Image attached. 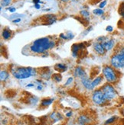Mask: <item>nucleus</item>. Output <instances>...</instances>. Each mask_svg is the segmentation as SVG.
<instances>
[{
	"label": "nucleus",
	"mask_w": 124,
	"mask_h": 125,
	"mask_svg": "<svg viewBox=\"0 0 124 125\" xmlns=\"http://www.w3.org/2000/svg\"><path fill=\"white\" fill-rule=\"evenodd\" d=\"M103 74L107 81L109 83H115L117 81V75L116 73V71L110 66H105L103 69Z\"/></svg>",
	"instance_id": "20e7f679"
},
{
	"label": "nucleus",
	"mask_w": 124,
	"mask_h": 125,
	"mask_svg": "<svg viewBox=\"0 0 124 125\" xmlns=\"http://www.w3.org/2000/svg\"><path fill=\"white\" fill-rule=\"evenodd\" d=\"M71 115H72V112H71V111H70V112H68V113H67V114H66V116L68 117V118L71 117Z\"/></svg>",
	"instance_id": "cd10ccee"
},
{
	"label": "nucleus",
	"mask_w": 124,
	"mask_h": 125,
	"mask_svg": "<svg viewBox=\"0 0 124 125\" xmlns=\"http://www.w3.org/2000/svg\"><path fill=\"white\" fill-rule=\"evenodd\" d=\"M54 46V41H51L48 37H43L37 39L32 43L30 47V50L35 54H43Z\"/></svg>",
	"instance_id": "f257e3e1"
},
{
	"label": "nucleus",
	"mask_w": 124,
	"mask_h": 125,
	"mask_svg": "<svg viewBox=\"0 0 124 125\" xmlns=\"http://www.w3.org/2000/svg\"><path fill=\"white\" fill-rule=\"evenodd\" d=\"M101 90L103 91L106 100H112L116 96V92L115 89L113 87V85L109 84L105 85Z\"/></svg>",
	"instance_id": "39448f33"
},
{
	"label": "nucleus",
	"mask_w": 124,
	"mask_h": 125,
	"mask_svg": "<svg viewBox=\"0 0 124 125\" xmlns=\"http://www.w3.org/2000/svg\"><path fill=\"white\" fill-rule=\"evenodd\" d=\"M92 100L95 104H102L106 101V98L104 97V95L102 90H96L93 94Z\"/></svg>",
	"instance_id": "423d86ee"
},
{
	"label": "nucleus",
	"mask_w": 124,
	"mask_h": 125,
	"mask_svg": "<svg viewBox=\"0 0 124 125\" xmlns=\"http://www.w3.org/2000/svg\"><path fill=\"white\" fill-rule=\"evenodd\" d=\"M8 10L10 11L11 12H15L16 11V8L14 7H9V8H8Z\"/></svg>",
	"instance_id": "a878e982"
},
{
	"label": "nucleus",
	"mask_w": 124,
	"mask_h": 125,
	"mask_svg": "<svg viewBox=\"0 0 124 125\" xmlns=\"http://www.w3.org/2000/svg\"><path fill=\"white\" fill-rule=\"evenodd\" d=\"M22 19L20 18H15L14 20H12V22L13 23H18V22H20L21 21Z\"/></svg>",
	"instance_id": "bb28decb"
},
{
	"label": "nucleus",
	"mask_w": 124,
	"mask_h": 125,
	"mask_svg": "<svg viewBox=\"0 0 124 125\" xmlns=\"http://www.w3.org/2000/svg\"><path fill=\"white\" fill-rule=\"evenodd\" d=\"M72 1H75V0H72Z\"/></svg>",
	"instance_id": "72a5a7b5"
},
{
	"label": "nucleus",
	"mask_w": 124,
	"mask_h": 125,
	"mask_svg": "<svg viewBox=\"0 0 124 125\" xmlns=\"http://www.w3.org/2000/svg\"><path fill=\"white\" fill-rule=\"evenodd\" d=\"M72 81H73V77H70V78L68 79V82H66L65 85H68L70 84L71 83H72Z\"/></svg>",
	"instance_id": "b1692460"
},
{
	"label": "nucleus",
	"mask_w": 124,
	"mask_h": 125,
	"mask_svg": "<svg viewBox=\"0 0 124 125\" xmlns=\"http://www.w3.org/2000/svg\"><path fill=\"white\" fill-rule=\"evenodd\" d=\"M106 5H107V1H106V0H104V1H103L101 4H100V8L102 9L103 8L105 7V6H106Z\"/></svg>",
	"instance_id": "5701e85b"
},
{
	"label": "nucleus",
	"mask_w": 124,
	"mask_h": 125,
	"mask_svg": "<svg viewBox=\"0 0 124 125\" xmlns=\"http://www.w3.org/2000/svg\"><path fill=\"white\" fill-rule=\"evenodd\" d=\"M35 8H37V9H39V8H41V6H40L39 4H35Z\"/></svg>",
	"instance_id": "c756f323"
},
{
	"label": "nucleus",
	"mask_w": 124,
	"mask_h": 125,
	"mask_svg": "<svg viewBox=\"0 0 124 125\" xmlns=\"http://www.w3.org/2000/svg\"><path fill=\"white\" fill-rule=\"evenodd\" d=\"M2 37L4 39H8V38H10L11 37V31H8V29H4L3 31H2Z\"/></svg>",
	"instance_id": "2eb2a0df"
},
{
	"label": "nucleus",
	"mask_w": 124,
	"mask_h": 125,
	"mask_svg": "<svg viewBox=\"0 0 124 125\" xmlns=\"http://www.w3.org/2000/svg\"><path fill=\"white\" fill-rule=\"evenodd\" d=\"M93 13L96 15H102L104 13V12L102 10L101 8H97V9H94V10L93 11Z\"/></svg>",
	"instance_id": "aec40b11"
},
{
	"label": "nucleus",
	"mask_w": 124,
	"mask_h": 125,
	"mask_svg": "<svg viewBox=\"0 0 124 125\" xmlns=\"http://www.w3.org/2000/svg\"><path fill=\"white\" fill-rule=\"evenodd\" d=\"M53 101H54L53 98H45L41 101V105L42 106H48V105L51 104Z\"/></svg>",
	"instance_id": "ddd939ff"
},
{
	"label": "nucleus",
	"mask_w": 124,
	"mask_h": 125,
	"mask_svg": "<svg viewBox=\"0 0 124 125\" xmlns=\"http://www.w3.org/2000/svg\"><path fill=\"white\" fill-rule=\"evenodd\" d=\"M33 2L35 4H39V3H41V1L40 0H33Z\"/></svg>",
	"instance_id": "c85d7f7f"
},
{
	"label": "nucleus",
	"mask_w": 124,
	"mask_h": 125,
	"mask_svg": "<svg viewBox=\"0 0 124 125\" xmlns=\"http://www.w3.org/2000/svg\"><path fill=\"white\" fill-rule=\"evenodd\" d=\"M81 79V83L83 84V85L84 87L88 89V90H92L93 88H92V81H90V79L87 77H84L83 79Z\"/></svg>",
	"instance_id": "1a4fd4ad"
},
{
	"label": "nucleus",
	"mask_w": 124,
	"mask_h": 125,
	"mask_svg": "<svg viewBox=\"0 0 124 125\" xmlns=\"http://www.w3.org/2000/svg\"><path fill=\"white\" fill-rule=\"evenodd\" d=\"M94 50L100 55L104 54L105 51H106V50L104 49L103 46L102 45V44H101V43H97V44H94Z\"/></svg>",
	"instance_id": "9d476101"
},
{
	"label": "nucleus",
	"mask_w": 124,
	"mask_h": 125,
	"mask_svg": "<svg viewBox=\"0 0 124 125\" xmlns=\"http://www.w3.org/2000/svg\"><path fill=\"white\" fill-rule=\"evenodd\" d=\"M14 77L18 79H25L35 76V70L31 67H18L12 71Z\"/></svg>",
	"instance_id": "f03ea898"
},
{
	"label": "nucleus",
	"mask_w": 124,
	"mask_h": 125,
	"mask_svg": "<svg viewBox=\"0 0 124 125\" xmlns=\"http://www.w3.org/2000/svg\"><path fill=\"white\" fill-rule=\"evenodd\" d=\"M11 2H12V0H2L1 1V8L2 7L8 6Z\"/></svg>",
	"instance_id": "6ab92c4d"
},
{
	"label": "nucleus",
	"mask_w": 124,
	"mask_h": 125,
	"mask_svg": "<svg viewBox=\"0 0 124 125\" xmlns=\"http://www.w3.org/2000/svg\"><path fill=\"white\" fill-rule=\"evenodd\" d=\"M80 14L84 16V17H88L90 15V13L87 12V11H86V10H84V11H81L80 12Z\"/></svg>",
	"instance_id": "4be33fe9"
},
{
	"label": "nucleus",
	"mask_w": 124,
	"mask_h": 125,
	"mask_svg": "<svg viewBox=\"0 0 124 125\" xmlns=\"http://www.w3.org/2000/svg\"><path fill=\"white\" fill-rule=\"evenodd\" d=\"M37 89H38V90H41V89H42V85H38V88H37Z\"/></svg>",
	"instance_id": "2f4dec72"
},
{
	"label": "nucleus",
	"mask_w": 124,
	"mask_h": 125,
	"mask_svg": "<svg viewBox=\"0 0 124 125\" xmlns=\"http://www.w3.org/2000/svg\"><path fill=\"white\" fill-rule=\"evenodd\" d=\"M55 69H58V70H61V71H64L67 69V67L64 64H61V63H58L55 66Z\"/></svg>",
	"instance_id": "f3484780"
},
{
	"label": "nucleus",
	"mask_w": 124,
	"mask_h": 125,
	"mask_svg": "<svg viewBox=\"0 0 124 125\" xmlns=\"http://www.w3.org/2000/svg\"><path fill=\"white\" fill-rule=\"evenodd\" d=\"M102 45L103 46L104 49L106 50H112V48L114 47V44H115V41L113 39L110 40H108L106 41H103V43H101Z\"/></svg>",
	"instance_id": "6e6552de"
},
{
	"label": "nucleus",
	"mask_w": 124,
	"mask_h": 125,
	"mask_svg": "<svg viewBox=\"0 0 124 125\" xmlns=\"http://www.w3.org/2000/svg\"><path fill=\"white\" fill-rule=\"evenodd\" d=\"M8 73L6 70H2L1 73H0V79H1V81H6L8 78Z\"/></svg>",
	"instance_id": "4468645a"
},
{
	"label": "nucleus",
	"mask_w": 124,
	"mask_h": 125,
	"mask_svg": "<svg viewBox=\"0 0 124 125\" xmlns=\"http://www.w3.org/2000/svg\"><path fill=\"white\" fill-rule=\"evenodd\" d=\"M27 87L28 88V87H34V84H32V83H30V84H28L27 85Z\"/></svg>",
	"instance_id": "7c9ffc66"
},
{
	"label": "nucleus",
	"mask_w": 124,
	"mask_h": 125,
	"mask_svg": "<svg viewBox=\"0 0 124 125\" xmlns=\"http://www.w3.org/2000/svg\"><path fill=\"white\" fill-rule=\"evenodd\" d=\"M119 13H120V15L124 18V1L120 5V8H119Z\"/></svg>",
	"instance_id": "dca6fc26"
},
{
	"label": "nucleus",
	"mask_w": 124,
	"mask_h": 125,
	"mask_svg": "<svg viewBox=\"0 0 124 125\" xmlns=\"http://www.w3.org/2000/svg\"><path fill=\"white\" fill-rule=\"evenodd\" d=\"M106 30L108 31V32H112L113 31V27L112 26H107V28H106Z\"/></svg>",
	"instance_id": "393cba45"
},
{
	"label": "nucleus",
	"mask_w": 124,
	"mask_h": 125,
	"mask_svg": "<svg viewBox=\"0 0 124 125\" xmlns=\"http://www.w3.org/2000/svg\"><path fill=\"white\" fill-rule=\"evenodd\" d=\"M103 80V76H97V77L95 78L93 81H92V88L93 89L96 87V86H97L100 83H101Z\"/></svg>",
	"instance_id": "f8f14e48"
},
{
	"label": "nucleus",
	"mask_w": 124,
	"mask_h": 125,
	"mask_svg": "<svg viewBox=\"0 0 124 125\" xmlns=\"http://www.w3.org/2000/svg\"><path fill=\"white\" fill-rule=\"evenodd\" d=\"M116 118H117V117H115V116L109 118L108 120H107L104 124H105V125H109V124H113V123H114V121H115L116 120Z\"/></svg>",
	"instance_id": "a211bd4d"
},
{
	"label": "nucleus",
	"mask_w": 124,
	"mask_h": 125,
	"mask_svg": "<svg viewBox=\"0 0 124 125\" xmlns=\"http://www.w3.org/2000/svg\"><path fill=\"white\" fill-rule=\"evenodd\" d=\"M74 76L79 77L80 79H83L84 77H87V76L82 67H77L74 70Z\"/></svg>",
	"instance_id": "0eeeda50"
},
{
	"label": "nucleus",
	"mask_w": 124,
	"mask_h": 125,
	"mask_svg": "<svg viewBox=\"0 0 124 125\" xmlns=\"http://www.w3.org/2000/svg\"><path fill=\"white\" fill-rule=\"evenodd\" d=\"M78 122L80 125H85L90 122V118L86 116V115H81L78 118Z\"/></svg>",
	"instance_id": "9b49d317"
},
{
	"label": "nucleus",
	"mask_w": 124,
	"mask_h": 125,
	"mask_svg": "<svg viewBox=\"0 0 124 125\" xmlns=\"http://www.w3.org/2000/svg\"><path fill=\"white\" fill-rule=\"evenodd\" d=\"M111 65L116 69L124 67V47H122L116 54L113 55L110 60Z\"/></svg>",
	"instance_id": "7ed1b4c3"
},
{
	"label": "nucleus",
	"mask_w": 124,
	"mask_h": 125,
	"mask_svg": "<svg viewBox=\"0 0 124 125\" xmlns=\"http://www.w3.org/2000/svg\"><path fill=\"white\" fill-rule=\"evenodd\" d=\"M52 78H53V79L56 82H61L62 79V77L60 74H54L53 76H52Z\"/></svg>",
	"instance_id": "412c9836"
},
{
	"label": "nucleus",
	"mask_w": 124,
	"mask_h": 125,
	"mask_svg": "<svg viewBox=\"0 0 124 125\" xmlns=\"http://www.w3.org/2000/svg\"><path fill=\"white\" fill-rule=\"evenodd\" d=\"M61 2H68V0H61Z\"/></svg>",
	"instance_id": "473e14b6"
}]
</instances>
